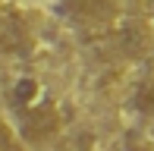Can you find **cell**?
<instances>
[{"instance_id":"cell-1","label":"cell","mask_w":154,"mask_h":151,"mask_svg":"<svg viewBox=\"0 0 154 151\" xmlns=\"http://www.w3.org/2000/svg\"><path fill=\"white\" fill-rule=\"evenodd\" d=\"M110 35H113L116 51H123L126 57H145L151 51V29L142 19H132V16L110 19Z\"/></svg>"},{"instance_id":"cell-2","label":"cell","mask_w":154,"mask_h":151,"mask_svg":"<svg viewBox=\"0 0 154 151\" xmlns=\"http://www.w3.org/2000/svg\"><path fill=\"white\" fill-rule=\"evenodd\" d=\"M85 19H113V0H66Z\"/></svg>"},{"instance_id":"cell-3","label":"cell","mask_w":154,"mask_h":151,"mask_svg":"<svg viewBox=\"0 0 154 151\" xmlns=\"http://www.w3.org/2000/svg\"><path fill=\"white\" fill-rule=\"evenodd\" d=\"M0 151H22V142H19V135L13 132V126L0 116Z\"/></svg>"},{"instance_id":"cell-4","label":"cell","mask_w":154,"mask_h":151,"mask_svg":"<svg viewBox=\"0 0 154 151\" xmlns=\"http://www.w3.org/2000/svg\"><path fill=\"white\" fill-rule=\"evenodd\" d=\"M138 104H142V110L154 120V88H148V91H142V98H138Z\"/></svg>"},{"instance_id":"cell-5","label":"cell","mask_w":154,"mask_h":151,"mask_svg":"<svg viewBox=\"0 0 154 151\" xmlns=\"http://www.w3.org/2000/svg\"><path fill=\"white\" fill-rule=\"evenodd\" d=\"M142 6H148V10H154V0H138Z\"/></svg>"}]
</instances>
